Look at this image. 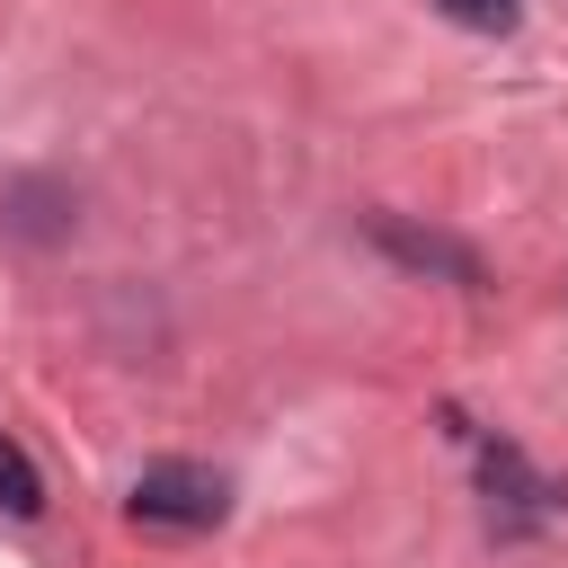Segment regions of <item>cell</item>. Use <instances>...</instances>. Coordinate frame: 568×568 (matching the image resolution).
<instances>
[{"instance_id": "7a4b0ae2", "label": "cell", "mask_w": 568, "mask_h": 568, "mask_svg": "<svg viewBox=\"0 0 568 568\" xmlns=\"http://www.w3.org/2000/svg\"><path fill=\"white\" fill-rule=\"evenodd\" d=\"M382 248H399L408 266H453L462 284L479 275V266H470V248H444V240H417V231H399V222H382Z\"/></svg>"}, {"instance_id": "6da1fadb", "label": "cell", "mask_w": 568, "mask_h": 568, "mask_svg": "<svg viewBox=\"0 0 568 568\" xmlns=\"http://www.w3.org/2000/svg\"><path fill=\"white\" fill-rule=\"evenodd\" d=\"M222 506H231V488L195 462H151L133 479V524H151V532H204V524H222Z\"/></svg>"}, {"instance_id": "3957f363", "label": "cell", "mask_w": 568, "mask_h": 568, "mask_svg": "<svg viewBox=\"0 0 568 568\" xmlns=\"http://www.w3.org/2000/svg\"><path fill=\"white\" fill-rule=\"evenodd\" d=\"M0 506H9V515H36V506H44V479H36V462H27L9 435H0Z\"/></svg>"}, {"instance_id": "277c9868", "label": "cell", "mask_w": 568, "mask_h": 568, "mask_svg": "<svg viewBox=\"0 0 568 568\" xmlns=\"http://www.w3.org/2000/svg\"><path fill=\"white\" fill-rule=\"evenodd\" d=\"M453 27H488V36H506L515 18H524V0H435Z\"/></svg>"}]
</instances>
